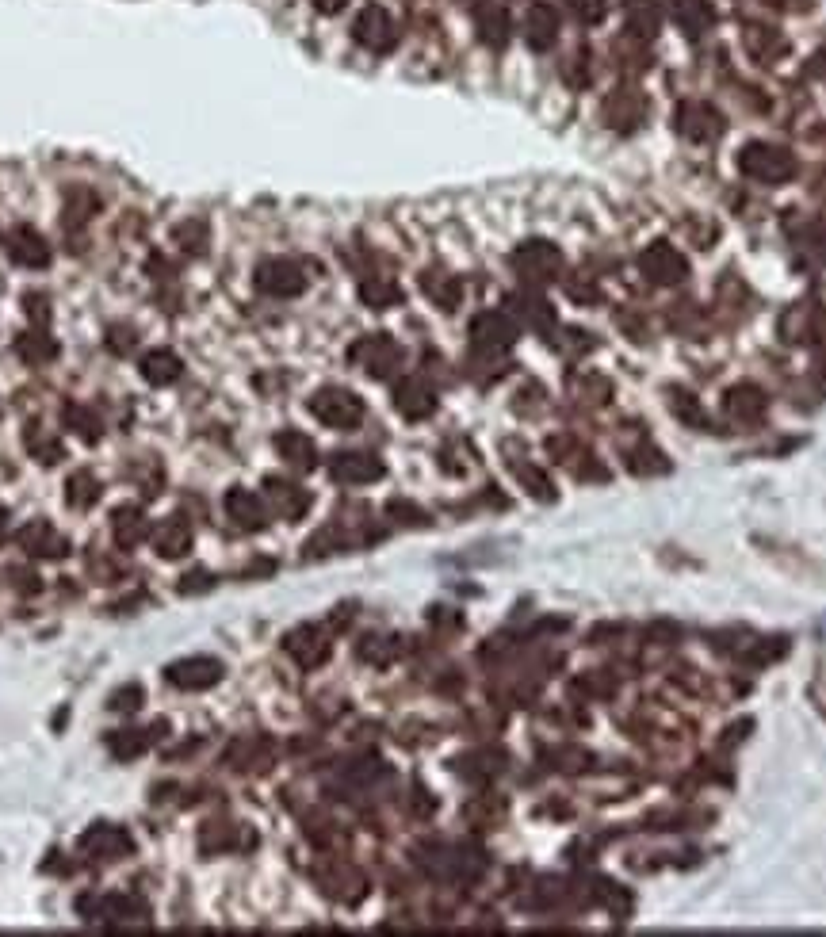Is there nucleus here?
<instances>
[{
  "mask_svg": "<svg viewBox=\"0 0 826 937\" xmlns=\"http://www.w3.org/2000/svg\"><path fill=\"white\" fill-rule=\"evenodd\" d=\"M108 349L115 352V356H131V352L138 349L134 329L131 326H111L108 329Z\"/></svg>",
  "mask_w": 826,
  "mask_h": 937,
  "instance_id": "393cba45",
  "label": "nucleus"
},
{
  "mask_svg": "<svg viewBox=\"0 0 826 937\" xmlns=\"http://www.w3.org/2000/svg\"><path fill=\"white\" fill-rule=\"evenodd\" d=\"M16 356L31 368H46L50 360H58V341L46 333V326H35L16 337Z\"/></svg>",
  "mask_w": 826,
  "mask_h": 937,
  "instance_id": "9b49d317",
  "label": "nucleus"
},
{
  "mask_svg": "<svg viewBox=\"0 0 826 937\" xmlns=\"http://www.w3.org/2000/svg\"><path fill=\"white\" fill-rule=\"evenodd\" d=\"M176 245L184 249V253H203V245H207V222H199V218H188V222H180L176 226Z\"/></svg>",
  "mask_w": 826,
  "mask_h": 937,
  "instance_id": "4be33fe9",
  "label": "nucleus"
},
{
  "mask_svg": "<svg viewBox=\"0 0 826 937\" xmlns=\"http://www.w3.org/2000/svg\"><path fill=\"white\" fill-rule=\"evenodd\" d=\"M226 513H230V521L238 524V528H245V532H261L264 528V505L253 490L234 486V490L226 494Z\"/></svg>",
  "mask_w": 826,
  "mask_h": 937,
  "instance_id": "f8f14e48",
  "label": "nucleus"
},
{
  "mask_svg": "<svg viewBox=\"0 0 826 937\" xmlns=\"http://www.w3.org/2000/svg\"><path fill=\"white\" fill-rule=\"evenodd\" d=\"M111 536H115V544L123 547V551L138 547L146 536H150V521H146V513H142L138 505H119V509L111 513Z\"/></svg>",
  "mask_w": 826,
  "mask_h": 937,
  "instance_id": "0eeeda50",
  "label": "nucleus"
},
{
  "mask_svg": "<svg viewBox=\"0 0 826 937\" xmlns=\"http://www.w3.org/2000/svg\"><path fill=\"white\" fill-rule=\"evenodd\" d=\"M398 406L410 417H421L433 410V398H429V391H421V387H402V391H398Z\"/></svg>",
  "mask_w": 826,
  "mask_h": 937,
  "instance_id": "b1692460",
  "label": "nucleus"
},
{
  "mask_svg": "<svg viewBox=\"0 0 826 937\" xmlns=\"http://www.w3.org/2000/svg\"><path fill=\"white\" fill-rule=\"evenodd\" d=\"M4 249H8V261L20 264V268H46L50 264V241L35 230V226H16V230H8V238H4Z\"/></svg>",
  "mask_w": 826,
  "mask_h": 937,
  "instance_id": "39448f33",
  "label": "nucleus"
},
{
  "mask_svg": "<svg viewBox=\"0 0 826 937\" xmlns=\"http://www.w3.org/2000/svg\"><path fill=\"white\" fill-rule=\"evenodd\" d=\"M96 211V196L85 188H69L66 192V226H85Z\"/></svg>",
  "mask_w": 826,
  "mask_h": 937,
  "instance_id": "aec40b11",
  "label": "nucleus"
},
{
  "mask_svg": "<svg viewBox=\"0 0 826 937\" xmlns=\"http://www.w3.org/2000/svg\"><path fill=\"white\" fill-rule=\"evenodd\" d=\"M150 544L161 559H184L192 551V524L184 517H165L150 532Z\"/></svg>",
  "mask_w": 826,
  "mask_h": 937,
  "instance_id": "423d86ee",
  "label": "nucleus"
},
{
  "mask_svg": "<svg viewBox=\"0 0 826 937\" xmlns=\"http://www.w3.org/2000/svg\"><path fill=\"white\" fill-rule=\"evenodd\" d=\"M16 544H20L31 559H66L69 555V540L50 521H27L20 532H16Z\"/></svg>",
  "mask_w": 826,
  "mask_h": 937,
  "instance_id": "20e7f679",
  "label": "nucleus"
},
{
  "mask_svg": "<svg viewBox=\"0 0 826 937\" xmlns=\"http://www.w3.org/2000/svg\"><path fill=\"white\" fill-rule=\"evenodd\" d=\"M276 448H280V456L287 459V463H295V467H310V463H314V444L299 433H280L276 436Z\"/></svg>",
  "mask_w": 826,
  "mask_h": 937,
  "instance_id": "6ab92c4d",
  "label": "nucleus"
},
{
  "mask_svg": "<svg viewBox=\"0 0 826 937\" xmlns=\"http://www.w3.org/2000/svg\"><path fill=\"white\" fill-rule=\"evenodd\" d=\"M138 371H142V379L153 383V387H169V383H176V379L184 375V360H180L173 349H150L138 360Z\"/></svg>",
  "mask_w": 826,
  "mask_h": 937,
  "instance_id": "1a4fd4ad",
  "label": "nucleus"
},
{
  "mask_svg": "<svg viewBox=\"0 0 826 937\" xmlns=\"http://www.w3.org/2000/svg\"><path fill=\"white\" fill-rule=\"evenodd\" d=\"M314 414L322 417V421H329V425H341V429H348V425H356L360 421V402L352 398L348 391H322L318 398H314Z\"/></svg>",
  "mask_w": 826,
  "mask_h": 937,
  "instance_id": "6e6552de",
  "label": "nucleus"
},
{
  "mask_svg": "<svg viewBox=\"0 0 826 937\" xmlns=\"http://www.w3.org/2000/svg\"><path fill=\"white\" fill-rule=\"evenodd\" d=\"M287 651L295 654L303 666H318V662L326 658V643H318L310 632H299V635H291V639H287Z\"/></svg>",
  "mask_w": 826,
  "mask_h": 937,
  "instance_id": "412c9836",
  "label": "nucleus"
},
{
  "mask_svg": "<svg viewBox=\"0 0 826 937\" xmlns=\"http://www.w3.org/2000/svg\"><path fill=\"white\" fill-rule=\"evenodd\" d=\"M23 444H27V452H31V459H39L43 467H54V463H62L66 459V448H62V440L54 433H46L43 425H31L27 433H23Z\"/></svg>",
  "mask_w": 826,
  "mask_h": 937,
  "instance_id": "2eb2a0df",
  "label": "nucleus"
},
{
  "mask_svg": "<svg viewBox=\"0 0 826 937\" xmlns=\"http://www.w3.org/2000/svg\"><path fill=\"white\" fill-rule=\"evenodd\" d=\"M77 850H81L88 865H115V861H127L134 853V838L119 823H92L81 834Z\"/></svg>",
  "mask_w": 826,
  "mask_h": 937,
  "instance_id": "f257e3e1",
  "label": "nucleus"
},
{
  "mask_svg": "<svg viewBox=\"0 0 826 937\" xmlns=\"http://www.w3.org/2000/svg\"><path fill=\"white\" fill-rule=\"evenodd\" d=\"M264 490H268V502L280 509V517H299V513H306V505H310V498H306L299 486H291V482H283V479H268Z\"/></svg>",
  "mask_w": 826,
  "mask_h": 937,
  "instance_id": "dca6fc26",
  "label": "nucleus"
},
{
  "mask_svg": "<svg viewBox=\"0 0 826 937\" xmlns=\"http://www.w3.org/2000/svg\"><path fill=\"white\" fill-rule=\"evenodd\" d=\"M257 287L268 295H295V291H303V272L291 261H268L257 272Z\"/></svg>",
  "mask_w": 826,
  "mask_h": 937,
  "instance_id": "9d476101",
  "label": "nucleus"
},
{
  "mask_svg": "<svg viewBox=\"0 0 826 937\" xmlns=\"http://www.w3.org/2000/svg\"><path fill=\"white\" fill-rule=\"evenodd\" d=\"M77 911L92 922H142L150 918V903L138 895H81Z\"/></svg>",
  "mask_w": 826,
  "mask_h": 937,
  "instance_id": "f03ea898",
  "label": "nucleus"
},
{
  "mask_svg": "<svg viewBox=\"0 0 826 937\" xmlns=\"http://www.w3.org/2000/svg\"><path fill=\"white\" fill-rule=\"evenodd\" d=\"M62 425H66L69 433H77L85 444H96L100 436H104V421H100V414L92 410V406H81V402H66V410H62Z\"/></svg>",
  "mask_w": 826,
  "mask_h": 937,
  "instance_id": "4468645a",
  "label": "nucleus"
},
{
  "mask_svg": "<svg viewBox=\"0 0 826 937\" xmlns=\"http://www.w3.org/2000/svg\"><path fill=\"white\" fill-rule=\"evenodd\" d=\"M146 704V693H142V685H123V689H115L108 700L111 712H119V716H134L138 708Z\"/></svg>",
  "mask_w": 826,
  "mask_h": 937,
  "instance_id": "5701e85b",
  "label": "nucleus"
},
{
  "mask_svg": "<svg viewBox=\"0 0 826 937\" xmlns=\"http://www.w3.org/2000/svg\"><path fill=\"white\" fill-rule=\"evenodd\" d=\"M153 735L150 731H142V727H127V731H115L108 739V750L119 758V762H134V758H142L146 750H150Z\"/></svg>",
  "mask_w": 826,
  "mask_h": 937,
  "instance_id": "a211bd4d",
  "label": "nucleus"
},
{
  "mask_svg": "<svg viewBox=\"0 0 826 937\" xmlns=\"http://www.w3.org/2000/svg\"><path fill=\"white\" fill-rule=\"evenodd\" d=\"M211 582H215V578H211V570H192V574H184V578H180V586L176 589H180V593H199V589H211Z\"/></svg>",
  "mask_w": 826,
  "mask_h": 937,
  "instance_id": "bb28decb",
  "label": "nucleus"
},
{
  "mask_svg": "<svg viewBox=\"0 0 826 937\" xmlns=\"http://www.w3.org/2000/svg\"><path fill=\"white\" fill-rule=\"evenodd\" d=\"M23 310H27V318H31L35 326H46V322H50V299H46L43 291H27V295H23Z\"/></svg>",
  "mask_w": 826,
  "mask_h": 937,
  "instance_id": "a878e982",
  "label": "nucleus"
},
{
  "mask_svg": "<svg viewBox=\"0 0 826 937\" xmlns=\"http://www.w3.org/2000/svg\"><path fill=\"white\" fill-rule=\"evenodd\" d=\"M165 681L184 689V693H203L222 681V662L218 658H207V654H192V658H180L165 670Z\"/></svg>",
  "mask_w": 826,
  "mask_h": 937,
  "instance_id": "7ed1b4c3",
  "label": "nucleus"
},
{
  "mask_svg": "<svg viewBox=\"0 0 826 937\" xmlns=\"http://www.w3.org/2000/svg\"><path fill=\"white\" fill-rule=\"evenodd\" d=\"M104 498V486L92 471H73L66 479V505L77 509V513H88L92 505Z\"/></svg>",
  "mask_w": 826,
  "mask_h": 937,
  "instance_id": "ddd939ff",
  "label": "nucleus"
},
{
  "mask_svg": "<svg viewBox=\"0 0 826 937\" xmlns=\"http://www.w3.org/2000/svg\"><path fill=\"white\" fill-rule=\"evenodd\" d=\"M8 578H12V586L20 589V593H39V574H31V570L8 567Z\"/></svg>",
  "mask_w": 826,
  "mask_h": 937,
  "instance_id": "cd10ccee",
  "label": "nucleus"
},
{
  "mask_svg": "<svg viewBox=\"0 0 826 937\" xmlns=\"http://www.w3.org/2000/svg\"><path fill=\"white\" fill-rule=\"evenodd\" d=\"M4 536H8V509L0 505V544H4Z\"/></svg>",
  "mask_w": 826,
  "mask_h": 937,
  "instance_id": "c85d7f7f",
  "label": "nucleus"
},
{
  "mask_svg": "<svg viewBox=\"0 0 826 937\" xmlns=\"http://www.w3.org/2000/svg\"><path fill=\"white\" fill-rule=\"evenodd\" d=\"M333 475L341 482H371V479H379L383 475V463L379 459H371V456H337L333 459Z\"/></svg>",
  "mask_w": 826,
  "mask_h": 937,
  "instance_id": "f3484780",
  "label": "nucleus"
}]
</instances>
